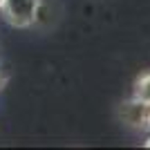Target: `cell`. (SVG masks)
Instances as JSON below:
<instances>
[{"instance_id": "277c9868", "label": "cell", "mask_w": 150, "mask_h": 150, "mask_svg": "<svg viewBox=\"0 0 150 150\" xmlns=\"http://www.w3.org/2000/svg\"><path fill=\"white\" fill-rule=\"evenodd\" d=\"M5 85H7V74L2 72V69H0V90L5 88Z\"/></svg>"}, {"instance_id": "6da1fadb", "label": "cell", "mask_w": 150, "mask_h": 150, "mask_svg": "<svg viewBox=\"0 0 150 150\" xmlns=\"http://www.w3.org/2000/svg\"><path fill=\"white\" fill-rule=\"evenodd\" d=\"M38 9H40V0H2V5H0L2 18L18 29L31 27L36 23Z\"/></svg>"}, {"instance_id": "3957f363", "label": "cell", "mask_w": 150, "mask_h": 150, "mask_svg": "<svg viewBox=\"0 0 150 150\" xmlns=\"http://www.w3.org/2000/svg\"><path fill=\"white\" fill-rule=\"evenodd\" d=\"M134 99H139V101H144V103L150 105V72H144L134 81Z\"/></svg>"}, {"instance_id": "52a82bcc", "label": "cell", "mask_w": 150, "mask_h": 150, "mask_svg": "<svg viewBox=\"0 0 150 150\" xmlns=\"http://www.w3.org/2000/svg\"><path fill=\"white\" fill-rule=\"evenodd\" d=\"M0 5H2V0H0Z\"/></svg>"}, {"instance_id": "5b68a950", "label": "cell", "mask_w": 150, "mask_h": 150, "mask_svg": "<svg viewBox=\"0 0 150 150\" xmlns=\"http://www.w3.org/2000/svg\"><path fill=\"white\" fill-rule=\"evenodd\" d=\"M146 128H150V108H148V114H146Z\"/></svg>"}, {"instance_id": "8992f818", "label": "cell", "mask_w": 150, "mask_h": 150, "mask_svg": "<svg viewBox=\"0 0 150 150\" xmlns=\"http://www.w3.org/2000/svg\"><path fill=\"white\" fill-rule=\"evenodd\" d=\"M146 148H150V137H148V141H146Z\"/></svg>"}, {"instance_id": "7a4b0ae2", "label": "cell", "mask_w": 150, "mask_h": 150, "mask_svg": "<svg viewBox=\"0 0 150 150\" xmlns=\"http://www.w3.org/2000/svg\"><path fill=\"white\" fill-rule=\"evenodd\" d=\"M148 103L139 101L132 96L130 101H125L119 110V117L123 123L132 125V128H146V114H148Z\"/></svg>"}]
</instances>
